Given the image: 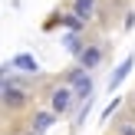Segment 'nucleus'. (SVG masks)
Instances as JSON below:
<instances>
[{"label":"nucleus","mask_w":135,"mask_h":135,"mask_svg":"<svg viewBox=\"0 0 135 135\" xmlns=\"http://www.w3.org/2000/svg\"><path fill=\"white\" fill-rule=\"evenodd\" d=\"M66 86L73 89V96H76L79 102H89V99H92V79L86 76V69H83V66H76V69L66 76Z\"/></svg>","instance_id":"obj_1"},{"label":"nucleus","mask_w":135,"mask_h":135,"mask_svg":"<svg viewBox=\"0 0 135 135\" xmlns=\"http://www.w3.org/2000/svg\"><path fill=\"white\" fill-rule=\"evenodd\" d=\"M73 102H76V96H73L69 86H59V89H53V96H50L53 112H69V109H73Z\"/></svg>","instance_id":"obj_2"},{"label":"nucleus","mask_w":135,"mask_h":135,"mask_svg":"<svg viewBox=\"0 0 135 135\" xmlns=\"http://www.w3.org/2000/svg\"><path fill=\"white\" fill-rule=\"evenodd\" d=\"M132 66H135V56H125L122 63L115 66V73H112V76H109V92H115L119 86H122V79H125V76H129V73H132Z\"/></svg>","instance_id":"obj_3"},{"label":"nucleus","mask_w":135,"mask_h":135,"mask_svg":"<svg viewBox=\"0 0 135 135\" xmlns=\"http://www.w3.org/2000/svg\"><path fill=\"white\" fill-rule=\"evenodd\" d=\"M73 13H76L83 23H89L96 17V0H73Z\"/></svg>","instance_id":"obj_4"},{"label":"nucleus","mask_w":135,"mask_h":135,"mask_svg":"<svg viewBox=\"0 0 135 135\" xmlns=\"http://www.w3.org/2000/svg\"><path fill=\"white\" fill-rule=\"evenodd\" d=\"M3 105H10V109L26 105V92L20 89V86H7V92H3Z\"/></svg>","instance_id":"obj_5"},{"label":"nucleus","mask_w":135,"mask_h":135,"mask_svg":"<svg viewBox=\"0 0 135 135\" xmlns=\"http://www.w3.org/2000/svg\"><path fill=\"white\" fill-rule=\"evenodd\" d=\"M10 63H13V69H20V73H30V76L40 69V66H36V59H33L30 53H17V56L10 59Z\"/></svg>","instance_id":"obj_6"},{"label":"nucleus","mask_w":135,"mask_h":135,"mask_svg":"<svg viewBox=\"0 0 135 135\" xmlns=\"http://www.w3.org/2000/svg\"><path fill=\"white\" fill-rule=\"evenodd\" d=\"M99 59H102V50H99V46H86L83 56H79V66H83V69H96Z\"/></svg>","instance_id":"obj_7"},{"label":"nucleus","mask_w":135,"mask_h":135,"mask_svg":"<svg viewBox=\"0 0 135 135\" xmlns=\"http://www.w3.org/2000/svg\"><path fill=\"white\" fill-rule=\"evenodd\" d=\"M63 46H66V50H69L76 59L83 56V50H86V46H83V40H79V33H66V36H63Z\"/></svg>","instance_id":"obj_8"},{"label":"nucleus","mask_w":135,"mask_h":135,"mask_svg":"<svg viewBox=\"0 0 135 135\" xmlns=\"http://www.w3.org/2000/svg\"><path fill=\"white\" fill-rule=\"evenodd\" d=\"M50 125H53V112H36V115H33V132L36 135H43Z\"/></svg>","instance_id":"obj_9"},{"label":"nucleus","mask_w":135,"mask_h":135,"mask_svg":"<svg viewBox=\"0 0 135 135\" xmlns=\"http://www.w3.org/2000/svg\"><path fill=\"white\" fill-rule=\"evenodd\" d=\"M59 23H63L66 30H69V33H79V30H83V26H86L83 20L76 17V13H63V17H59Z\"/></svg>","instance_id":"obj_10"},{"label":"nucleus","mask_w":135,"mask_h":135,"mask_svg":"<svg viewBox=\"0 0 135 135\" xmlns=\"http://www.w3.org/2000/svg\"><path fill=\"white\" fill-rule=\"evenodd\" d=\"M115 109H119V99H112V102L102 109V122H105V119H112V112H115Z\"/></svg>","instance_id":"obj_11"},{"label":"nucleus","mask_w":135,"mask_h":135,"mask_svg":"<svg viewBox=\"0 0 135 135\" xmlns=\"http://www.w3.org/2000/svg\"><path fill=\"white\" fill-rule=\"evenodd\" d=\"M119 135H135V122H119Z\"/></svg>","instance_id":"obj_12"},{"label":"nucleus","mask_w":135,"mask_h":135,"mask_svg":"<svg viewBox=\"0 0 135 135\" xmlns=\"http://www.w3.org/2000/svg\"><path fill=\"white\" fill-rule=\"evenodd\" d=\"M7 86H10V83H3V79H0V92H7Z\"/></svg>","instance_id":"obj_13"},{"label":"nucleus","mask_w":135,"mask_h":135,"mask_svg":"<svg viewBox=\"0 0 135 135\" xmlns=\"http://www.w3.org/2000/svg\"><path fill=\"white\" fill-rule=\"evenodd\" d=\"M132 109H135V96H132Z\"/></svg>","instance_id":"obj_14"},{"label":"nucleus","mask_w":135,"mask_h":135,"mask_svg":"<svg viewBox=\"0 0 135 135\" xmlns=\"http://www.w3.org/2000/svg\"><path fill=\"white\" fill-rule=\"evenodd\" d=\"M26 135H36V132H26Z\"/></svg>","instance_id":"obj_15"}]
</instances>
